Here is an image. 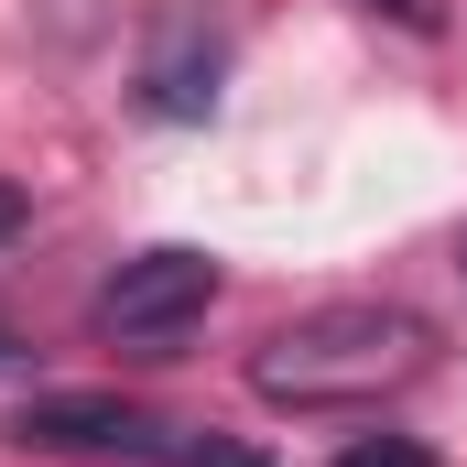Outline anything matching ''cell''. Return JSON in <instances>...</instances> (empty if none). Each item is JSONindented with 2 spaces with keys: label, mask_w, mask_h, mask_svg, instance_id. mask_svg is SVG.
I'll use <instances>...</instances> for the list:
<instances>
[{
  "label": "cell",
  "mask_w": 467,
  "mask_h": 467,
  "mask_svg": "<svg viewBox=\"0 0 467 467\" xmlns=\"http://www.w3.org/2000/svg\"><path fill=\"white\" fill-rule=\"evenodd\" d=\"M424 358H435V327L413 305H316L250 348V391L283 413H358V402L424 380Z\"/></svg>",
  "instance_id": "1"
},
{
  "label": "cell",
  "mask_w": 467,
  "mask_h": 467,
  "mask_svg": "<svg viewBox=\"0 0 467 467\" xmlns=\"http://www.w3.org/2000/svg\"><path fill=\"white\" fill-rule=\"evenodd\" d=\"M207 305H218V261L185 250V239H163V250H130L109 283H99L88 327H99L109 348H174Z\"/></svg>",
  "instance_id": "2"
},
{
  "label": "cell",
  "mask_w": 467,
  "mask_h": 467,
  "mask_svg": "<svg viewBox=\"0 0 467 467\" xmlns=\"http://www.w3.org/2000/svg\"><path fill=\"white\" fill-rule=\"evenodd\" d=\"M22 446H55V457H119V467H163L174 457V424L141 413V402H109V391H44L22 413Z\"/></svg>",
  "instance_id": "3"
},
{
  "label": "cell",
  "mask_w": 467,
  "mask_h": 467,
  "mask_svg": "<svg viewBox=\"0 0 467 467\" xmlns=\"http://www.w3.org/2000/svg\"><path fill=\"white\" fill-rule=\"evenodd\" d=\"M218 66H229V44H218V22L174 0V11L152 22V44H141V99H152L163 119H196L207 99H218Z\"/></svg>",
  "instance_id": "4"
},
{
  "label": "cell",
  "mask_w": 467,
  "mask_h": 467,
  "mask_svg": "<svg viewBox=\"0 0 467 467\" xmlns=\"http://www.w3.org/2000/svg\"><path fill=\"white\" fill-rule=\"evenodd\" d=\"M337 467H435V457H424L413 435H358V446H348Z\"/></svg>",
  "instance_id": "5"
},
{
  "label": "cell",
  "mask_w": 467,
  "mask_h": 467,
  "mask_svg": "<svg viewBox=\"0 0 467 467\" xmlns=\"http://www.w3.org/2000/svg\"><path fill=\"white\" fill-rule=\"evenodd\" d=\"M22 218H33V196H22V185H11V174H0V239L22 229Z\"/></svg>",
  "instance_id": "6"
},
{
  "label": "cell",
  "mask_w": 467,
  "mask_h": 467,
  "mask_svg": "<svg viewBox=\"0 0 467 467\" xmlns=\"http://www.w3.org/2000/svg\"><path fill=\"white\" fill-rule=\"evenodd\" d=\"M0 369H22V348H11V337H0Z\"/></svg>",
  "instance_id": "7"
},
{
  "label": "cell",
  "mask_w": 467,
  "mask_h": 467,
  "mask_svg": "<svg viewBox=\"0 0 467 467\" xmlns=\"http://www.w3.org/2000/svg\"><path fill=\"white\" fill-rule=\"evenodd\" d=\"M457 272H467V239H457Z\"/></svg>",
  "instance_id": "8"
}]
</instances>
